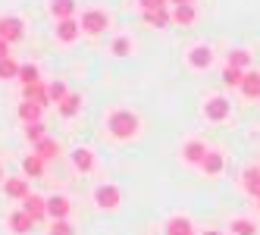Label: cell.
<instances>
[{"label":"cell","instance_id":"10","mask_svg":"<svg viewBox=\"0 0 260 235\" xmlns=\"http://www.w3.org/2000/svg\"><path fill=\"white\" fill-rule=\"evenodd\" d=\"M182 157H185V163H204V157H207V148H204V141H188L182 148Z\"/></svg>","mask_w":260,"mask_h":235},{"label":"cell","instance_id":"2","mask_svg":"<svg viewBox=\"0 0 260 235\" xmlns=\"http://www.w3.org/2000/svg\"><path fill=\"white\" fill-rule=\"evenodd\" d=\"M104 28H110V16H107L104 10H85V13H82V31L101 35Z\"/></svg>","mask_w":260,"mask_h":235},{"label":"cell","instance_id":"33","mask_svg":"<svg viewBox=\"0 0 260 235\" xmlns=\"http://www.w3.org/2000/svg\"><path fill=\"white\" fill-rule=\"evenodd\" d=\"M47 91H50V100H57V104H60V100H63V97L69 94V91H66V85H63V82H53V85L47 88Z\"/></svg>","mask_w":260,"mask_h":235},{"label":"cell","instance_id":"6","mask_svg":"<svg viewBox=\"0 0 260 235\" xmlns=\"http://www.w3.org/2000/svg\"><path fill=\"white\" fill-rule=\"evenodd\" d=\"M79 35H82V22H76V19H60L57 22V38L63 44H72Z\"/></svg>","mask_w":260,"mask_h":235},{"label":"cell","instance_id":"35","mask_svg":"<svg viewBox=\"0 0 260 235\" xmlns=\"http://www.w3.org/2000/svg\"><path fill=\"white\" fill-rule=\"evenodd\" d=\"M138 4H141L144 13H154V10H163L166 4H170V0H138Z\"/></svg>","mask_w":260,"mask_h":235},{"label":"cell","instance_id":"4","mask_svg":"<svg viewBox=\"0 0 260 235\" xmlns=\"http://www.w3.org/2000/svg\"><path fill=\"white\" fill-rule=\"evenodd\" d=\"M229 113H232V104L226 97H210L207 104H204V116H207L210 122H222Z\"/></svg>","mask_w":260,"mask_h":235},{"label":"cell","instance_id":"27","mask_svg":"<svg viewBox=\"0 0 260 235\" xmlns=\"http://www.w3.org/2000/svg\"><path fill=\"white\" fill-rule=\"evenodd\" d=\"M0 79H19V63H16L13 57L0 60Z\"/></svg>","mask_w":260,"mask_h":235},{"label":"cell","instance_id":"20","mask_svg":"<svg viewBox=\"0 0 260 235\" xmlns=\"http://www.w3.org/2000/svg\"><path fill=\"white\" fill-rule=\"evenodd\" d=\"M31 223H35V220H31L25 210H16V213L10 216V229H13V232H19V235H25V232L31 229Z\"/></svg>","mask_w":260,"mask_h":235},{"label":"cell","instance_id":"15","mask_svg":"<svg viewBox=\"0 0 260 235\" xmlns=\"http://www.w3.org/2000/svg\"><path fill=\"white\" fill-rule=\"evenodd\" d=\"M194 19H198L194 4H182V7H176V10H173V22H179V25H191Z\"/></svg>","mask_w":260,"mask_h":235},{"label":"cell","instance_id":"38","mask_svg":"<svg viewBox=\"0 0 260 235\" xmlns=\"http://www.w3.org/2000/svg\"><path fill=\"white\" fill-rule=\"evenodd\" d=\"M204 235H219V232H204Z\"/></svg>","mask_w":260,"mask_h":235},{"label":"cell","instance_id":"29","mask_svg":"<svg viewBox=\"0 0 260 235\" xmlns=\"http://www.w3.org/2000/svg\"><path fill=\"white\" fill-rule=\"evenodd\" d=\"M25 138H28L31 144L44 141V138H47V135H44V125H41V122H28V125H25Z\"/></svg>","mask_w":260,"mask_h":235},{"label":"cell","instance_id":"25","mask_svg":"<svg viewBox=\"0 0 260 235\" xmlns=\"http://www.w3.org/2000/svg\"><path fill=\"white\" fill-rule=\"evenodd\" d=\"M22 170H25V176H31V179H38V176L44 173V160L31 154V157H25V160H22Z\"/></svg>","mask_w":260,"mask_h":235},{"label":"cell","instance_id":"9","mask_svg":"<svg viewBox=\"0 0 260 235\" xmlns=\"http://www.w3.org/2000/svg\"><path fill=\"white\" fill-rule=\"evenodd\" d=\"M22 210H25V213L31 216V220H35V223H38V220H41V216L47 213V201H44V197H38V194H28V197H25V201H22Z\"/></svg>","mask_w":260,"mask_h":235},{"label":"cell","instance_id":"30","mask_svg":"<svg viewBox=\"0 0 260 235\" xmlns=\"http://www.w3.org/2000/svg\"><path fill=\"white\" fill-rule=\"evenodd\" d=\"M235 235H257V226L251 223V220H232V226H229Z\"/></svg>","mask_w":260,"mask_h":235},{"label":"cell","instance_id":"1","mask_svg":"<svg viewBox=\"0 0 260 235\" xmlns=\"http://www.w3.org/2000/svg\"><path fill=\"white\" fill-rule=\"evenodd\" d=\"M107 129H110V135H113V138L125 141V138H132L138 132V116L132 110H116V113H110Z\"/></svg>","mask_w":260,"mask_h":235},{"label":"cell","instance_id":"17","mask_svg":"<svg viewBox=\"0 0 260 235\" xmlns=\"http://www.w3.org/2000/svg\"><path fill=\"white\" fill-rule=\"evenodd\" d=\"M144 22L147 25H154V28H166V25H170L173 22V13L170 10H154V13H144Z\"/></svg>","mask_w":260,"mask_h":235},{"label":"cell","instance_id":"18","mask_svg":"<svg viewBox=\"0 0 260 235\" xmlns=\"http://www.w3.org/2000/svg\"><path fill=\"white\" fill-rule=\"evenodd\" d=\"M57 154H60V144L53 138H44V141L35 144V157H41V160H53Z\"/></svg>","mask_w":260,"mask_h":235},{"label":"cell","instance_id":"28","mask_svg":"<svg viewBox=\"0 0 260 235\" xmlns=\"http://www.w3.org/2000/svg\"><path fill=\"white\" fill-rule=\"evenodd\" d=\"M248 63H251V53L248 50H232L229 53V66L232 69H248Z\"/></svg>","mask_w":260,"mask_h":235},{"label":"cell","instance_id":"24","mask_svg":"<svg viewBox=\"0 0 260 235\" xmlns=\"http://www.w3.org/2000/svg\"><path fill=\"white\" fill-rule=\"evenodd\" d=\"M241 185H245V191L248 194H254L257 197V191H260V170H245V176H241Z\"/></svg>","mask_w":260,"mask_h":235},{"label":"cell","instance_id":"34","mask_svg":"<svg viewBox=\"0 0 260 235\" xmlns=\"http://www.w3.org/2000/svg\"><path fill=\"white\" fill-rule=\"evenodd\" d=\"M128 50H132V41H128V38H116L113 41V53H116V57H125Z\"/></svg>","mask_w":260,"mask_h":235},{"label":"cell","instance_id":"11","mask_svg":"<svg viewBox=\"0 0 260 235\" xmlns=\"http://www.w3.org/2000/svg\"><path fill=\"white\" fill-rule=\"evenodd\" d=\"M72 166H76L79 173H91L94 170V154H91L88 148H76L72 151Z\"/></svg>","mask_w":260,"mask_h":235},{"label":"cell","instance_id":"7","mask_svg":"<svg viewBox=\"0 0 260 235\" xmlns=\"http://www.w3.org/2000/svg\"><path fill=\"white\" fill-rule=\"evenodd\" d=\"M188 63H191L194 69H207V66L213 63V50H210L207 44H198V47H191V50H188Z\"/></svg>","mask_w":260,"mask_h":235},{"label":"cell","instance_id":"14","mask_svg":"<svg viewBox=\"0 0 260 235\" xmlns=\"http://www.w3.org/2000/svg\"><path fill=\"white\" fill-rule=\"evenodd\" d=\"M238 88L245 97H260V72H245V79H241Z\"/></svg>","mask_w":260,"mask_h":235},{"label":"cell","instance_id":"26","mask_svg":"<svg viewBox=\"0 0 260 235\" xmlns=\"http://www.w3.org/2000/svg\"><path fill=\"white\" fill-rule=\"evenodd\" d=\"M19 82H22V85H35V82H41V72H38V66H35V63H25V66H19Z\"/></svg>","mask_w":260,"mask_h":235},{"label":"cell","instance_id":"36","mask_svg":"<svg viewBox=\"0 0 260 235\" xmlns=\"http://www.w3.org/2000/svg\"><path fill=\"white\" fill-rule=\"evenodd\" d=\"M7 57H10V44L0 38V60H7Z\"/></svg>","mask_w":260,"mask_h":235},{"label":"cell","instance_id":"5","mask_svg":"<svg viewBox=\"0 0 260 235\" xmlns=\"http://www.w3.org/2000/svg\"><path fill=\"white\" fill-rule=\"evenodd\" d=\"M94 204L104 207V210H116L119 207V188L116 185H101L94 191Z\"/></svg>","mask_w":260,"mask_h":235},{"label":"cell","instance_id":"16","mask_svg":"<svg viewBox=\"0 0 260 235\" xmlns=\"http://www.w3.org/2000/svg\"><path fill=\"white\" fill-rule=\"evenodd\" d=\"M31 191H28V179H7V197H19L25 201Z\"/></svg>","mask_w":260,"mask_h":235},{"label":"cell","instance_id":"37","mask_svg":"<svg viewBox=\"0 0 260 235\" xmlns=\"http://www.w3.org/2000/svg\"><path fill=\"white\" fill-rule=\"evenodd\" d=\"M170 4H176V7H182V4H194V0H170Z\"/></svg>","mask_w":260,"mask_h":235},{"label":"cell","instance_id":"21","mask_svg":"<svg viewBox=\"0 0 260 235\" xmlns=\"http://www.w3.org/2000/svg\"><path fill=\"white\" fill-rule=\"evenodd\" d=\"M57 107H60V113L69 119V116H76V113L82 110V97H79V94H66V97H63Z\"/></svg>","mask_w":260,"mask_h":235},{"label":"cell","instance_id":"31","mask_svg":"<svg viewBox=\"0 0 260 235\" xmlns=\"http://www.w3.org/2000/svg\"><path fill=\"white\" fill-rule=\"evenodd\" d=\"M241 79H245V72H241V69L226 66V72H222V82H226V85H241Z\"/></svg>","mask_w":260,"mask_h":235},{"label":"cell","instance_id":"32","mask_svg":"<svg viewBox=\"0 0 260 235\" xmlns=\"http://www.w3.org/2000/svg\"><path fill=\"white\" fill-rule=\"evenodd\" d=\"M50 235H76V229H72L66 220H53V226H50Z\"/></svg>","mask_w":260,"mask_h":235},{"label":"cell","instance_id":"8","mask_svg":"<svg viewBox=\"0 0 260 235\" xmlns=\"http://www.w3.org/2000/svg\"><path fill=\"white\" fill-rule=\"evenodd\" d=\"M69 197H63V194H53V197H47V213L53 216V220H66L69 216Z\"/></svg>","mask_w":260,"mask_h":235},{"label":"cell","instance_id":"19","mask_svg":"<svg viewBox=\"0 0 260 235\" xmlns=\"http://www.w3.org/2000/svg\"><path fill=\"white\" fill-rule=\"evenodd\" d=\"M25 100H35V104H47L50 100V91L41 85V82H35V85H25Z\"/></svg>","mask_w":260,"mask_h":235},{"label":"cell","instance_id":"22","mask_svg":"<svg viewBox=\"0 0 260 235\" xmlns=\"http://www.w3.org/2000/svg\"><path fill=\"white\" fill-rule=\"evenodd\" d=\"M166 235H191V220L188 216H173L170 226H166Z\"/></svg>","mask_w":260,"mask_h":235},{"label":"cell","instance_id":"12","mask_svg":"<svg viewBox=\"0 0 260 235\" xmlns=\"http://www.w3.org/2000/svg\"><path fill=\"white\" fill-rule=\"evenodd\" d=\"M50 13H53V19H72L76 16V0H50Z\"/></svg>","mask_w":260,"mask_h":235},{"label":"cell","instance_id":"23","mask_svg":"<svg viewBox=\"0 0 260 235\" xmlns=\"http://www.w3.org/2000/svg\"><path fill=\"white\" fill-rule=\"evenodd\" d=\"M19 116H22L25 125H28V122H38V119H41V104H35V100L19 104Z\"/></svg>","mask_w":260,"mask_h":235},{"label":"cell","instance_id":"39","mask_svg":"<svg viewBox=\"0 0 260 235\" xmlns=\"http://www.w3.org/2000/svg\"><path fill=\"white\" fill-rule=\"evenodd\" d=\"M0 179H4V166H0Z\"/></svg>","mask_w":260,"mask_h":235},{"label":"cell","instance_id":"13","mask_svg":"<svg viewBox=\"0 0 260 235\" xmlns=\"http://www.w3.org/2000/svg\"><path fill=\"white\" fill-rule=\"evenodd\" d=\"M222 163H226V157H222L219 151H207V157H204L201 170L207 173V176H219V173H222Z\"/></svg>","mask_w":260,"mask_h":235},{"label":"cell","instance_id":"3","mask_svg":"<svg viewBox=\"0 0 260 235\" xmlns=\"http://www.w3.org/2000/svg\"><path fill=\"white\" fill-rule=\"evenodd\" d=\"M22 35H25V25H22L19 16H4V19H0V38H4L7 44L19 41Z\"/></svg>","mask_w":260,"mask_h":235}]
</instances>
